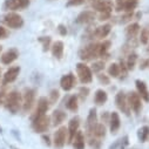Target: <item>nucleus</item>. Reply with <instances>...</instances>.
<instances>
[{
	"mask_svg": "<svg viewBox=\"0 0 149 149\" xmlns=\"http://www.w3.org/2000/svg\"><path fill=\"white\" fill-rule=\"evenodd\" d=\"M110 13L111 12H101V14H100V20H107V19H109L110 18Z\"/></svg>",
	"mask_w": 149,
	"mask_h": 149,
	"instance_id": "obj_41",
	"label": "nucleus"
},
{
	"mask_svg": "<svg viewBox=\"0 0 149 149\" xmlns=\"http://www.w3.org/2000/svg\"><path fill=\"white\" fill-rule=\"evenodd\" d=\"M97 78H99L100 82H102V84H104V85H108V84H109V78H108L107 75H104V74H100Z\"/></svg>",
	"mask_w": 149,
	"mask_h": 149,
	"instance_id": "obj_39",
	"label": "nucleus"
},
{
	"mask_svg": "<svg viewBox=\"0 0 149 149\" xmlns=\"http://www.w3.org/2000/svg\"><path fill=\"white\" fill-rule=\"evenodd\" d=\"M34 91L33 89H26L24 93V100H22V108L25 111H28L34 102Z\"/></svg>",
	"mask_w": 149,
	"mask_h": 149,
	"instance_id": "obj_8",
	"label": "nucleus"
},
{
	"mask_svg": "<svg viewBox=\"0 0 149 149\" xmlns=\"http://www.w3.org/2000/svg\"><path fill=\"white\" fill-rule=\"evenodd\" d=\"M4 22L10 27V28H20L24 26V19L21 18V15L17 14V13H8L3 18Z\"/></svg>",
	"mask_w": 149,
	"mask_h": 149,
	"instance_id": "obj_4",
	"label": "nucleus"
},
{
	"mask_svg": "<svg viewBox=\"0 0 149 149\" xmlns=\"http://www.w3.org/2000/svg\"><path fill=\"white\" fill-rule=\"evenodd\" d=\"M85 3V0H68L67 6H79Z\"/></svg>",
	"mask_w": 149,
	"mask_h": 149,
	"instance_id": "obj_37",
	"label": "nucleus"
},
{
	"mask_svg": "<svg viewBox=\"0 0 149 149\" xmlns=\"http://www.w3.org/2000/svg\"><path fill=\"white\" fill-rule=\"evenodd\" d=\"M93 8L101 12H111V3L108 1V0H94L93 1Z\"/></svg>",
	"mask_w": 149,
	"mask_h": 149,
	"instance_id": "obj_11",
	"label": "nucleus"
},
{
	"mask_svg": "<svg viewBox=\"0 0 149 149\" xmlns=\"http://www.w3.org/2000/svg\"><path fill=\"white\" fill-rule=\"evenodd\" d=\"M110 130L111 133H116L118 129L120 128V116L118 113H115V111H113V113L110 114Z\"/></svg>",
	"mask_w": 149,
	"mask_h": 149,
	"instance_id": "obj_20",
	"label": "nucleus"
},
{
	"mask_svg": "<svg viewBox=\"0 0 149 149\" xmlns=\"http://www.w3.org/2000/svg\"><path fill=\"white\" fill-rule=\"evenodd\" d=\"M78 128H79V119L78 118H73L69 122L68 126V132H69V142L73 141L74 136L78 133Z\"/></svg>",
	"mask_w": 149,
	"mask_h": 149,
	"instance_id": "obj_17",
	"label": "nucleus"
},
{
	"mask_svg": "<svg viewBox=\"0 0 149 149\" xmlns=\"http://www.w3.org/2000/svg\"><path fill=\"white\" fill-rule=\"evenodd\" d=\"M48 103L49 102H48L47 97H40L39 101H38V108H36V114L35 115H42V114H45L47 111V109H48V107H49Z\"/></svg>",
	"mask_w": 149,
	"mask_h": 149,
	"instance_id": "obj_19",
	"label": "nucleus"
},
{
	"mask_svg": "<svg viewBox=\"0 0 149 149\" xmlns=\"http://www.w3.org/2000/svg\"><path fill=\"white\" fill-rule=\"evenodd\" d=\"M140 41H141V44H143V45H147V44H148V41H149V31H148V28H143V29L141 31Z\"/></svg>",
	"mask_w": 149,
	"mask_h": 149,
	"instance_id": "obj_31",
	"label": "nucleus"
},
{
	"mask_svg": "<svg viewBox=\"0 0 149 149\" xmlns=\"http://www.w3.org/2000/svg\"><path fill=\"white\" fill-rule=\"evenodd\" d=\"M17 58H18V51L17 49H10L1 55V59L0 60H1V62L4 65H10L13 61H15Z\"/></svg>",
	"mask_w": 149,
	"mask_h": 149,
	"instance_id": "obj_15",
	"label": "nucleus"
},
{
	"mask_svg": "<svg viewBox=\"0 0 149 149\" xmlns=\"http://www.w3.org/2000/svg\"><path fill=\"white\" fill-rule=\"evenodd\" d=\"M136 87H137V91H139V95H141V97L144 101L149 102V92H148L147 85L141 80H136Z\"/></svg>",
	"mask_w": 149,
	"mask_h": 149,
	"instance_id": "obj_16",
	"label": "nucleus"
},
{
	"mask_svg": "<svg viewBox=\"0 0 149 149\" xmlns=\"http://www.w3.org/2000/svg\"><path fill=\"white\" fill-rule=\"evenodd\" d=\"M7 35H8V33H7L6 28H4L3 26H0V39H5Z\"/></svg>",
	"mask_w": 149,
	"mask_h": 149,
	"instance_id": "obj_40",
	"label": "nucleus"
},
{
	"mask_svg": "<svg viewBox=\"0 0 149 149\" xmlns=\"http://www.w3.org/2000/svg\"><path fill=\"white\" fill-rule=\"evenodd\" d=\"M96 125H97L96 110L93 108V109H91V110H89V114H88V118H87V127H88V130H89V132H92Z\"/></svg>",
	"mask_w": 149,
	"mask_h": 149,
	"instance_id": "obj_18",
	"label": "nucleus"
},
{
	"mask_svg": "<svg viewBox=\"0 0 149 149\" xmlns=\"http://www.w3.org/2000/svg\"><path fill=\"white\" fill-rule=\"evenodd\" d=\"M97 55H99V45L97 44H91L80 51V58L82 60H89L92 58H96Z\"/></svg>",
	"mask_w": 149,
	"mask_h": 149,
	"instance_id": "obj_5",
	"label": "nucleus"
},
{
	"mask_svg": "<svg viewBox=\"0 0 149 149\" xmlns=\"http://www.w3.org/2000/svg\"><path fill=\"white\" fill-rule=\"evenodd\" d=\"M6 108L11 111V113L15 114L17 111L20 109V104H21V96L20 93L18 92H11L7 96H6Z\"/></svg>",
	"mask_w": 149,
	"mask_h": 149,
	"instance_id": "obj_1",
	"label": "nucleus"
},
{
	"mask_svg": "<svg viewBox=\"0 0 149 149\" xmlns=\"http://www.w3.org/2000/svg\"><path fill=\"white\" fill-rule=\"evenodd\" d=\"M128 103H129V107H132V109L135 111V113H140V110L142 108V104H141V97H140V95L137 93H135V92L129 93Z\"/></svg>",
	"mask_w": 149,
	"mask_h": 149,
	"instance_id": "obj_7",
	"label": "nucleus"
},
{
	"mask_svg": "<svg viewBox=\"0 0 149 149\" xmlns=\"http://www.w3.org/2000/svg\"><path fill=\"white\" fill-rule=\"evenodd\" d=\"M148 62H149L148 60H146V61H143V63H142V66H141V67H142V68H146V67H147V65H148Z\"/></svg>",
	"mask_w": 149,
	"mask_h": 149,
	"instance_id": "obj_45",
	"label": "nucleus"
},
{
	"mask_svg": "<svg viewBox=\"0 0 149 149\" xmlns=\"http://www.w3.org/2000/svg\"><path fill=\"white\" fill-rule=\"evenodd\" d=\"M94 101L97 104H103L107 101V93L104 91H102V89L96 91V93L94 95Z\"/></svg>",
	"mask_w": 149,
	"mask_h": 149,
	"instance_id": "obj_26",
	"label": "nucleus"
},
{
	"mask_svg": "<svg viewBox=\"0 0 149 149\" xmlns=\"http://www.w3.org/2000/svg\"><path fill=\"white\" fill-rule=\"evenodd\" d=\"M109 33H110V25H103V26H100L95 29L94 35L99 39H103Z\"/></svg>",
	"mask_w": 149,
	"mask_h": 149,
	"instance_id": "obj_21",
	"label": "nucleus"
},
{
	"mask_svg": "<svg viewBox=\"0 0 149 149\" xmlns=\"http://www.w3.org/2000/svg\"><path fill=\"white\" fill-rule=\"evenodd\" d=\"M58 31H59V33H60L61 35H66V34H67V28H66L63 25H59V26H58Z\"/></svg>",
	"mask_w": 149,
	"mask_h": 149,
	"instance_id": "obj_43",
	"label": "nucleus"
},
{
	"mask_svg": "<svg viewBox=\"0 0 149 149\" xmlns=\"http://www.w3.org/2000/svg\"><path fill=\"white\" fill-rule=\"evenodd\" d=\"M103 67H104V65H103V62H95L94 65H93V70L94 72H100V70H102L103 69Z\"/></svg>",
	"mask_w": 149,
	"mask_h": 149,
	"instance_id": "obj_38",
	"label": "nucleus"
},
{
	"mask_svg": "<svg viewBox=\"0 0 149 149\" xmlns=\"http://www.w3.org/2000/svg\"><path fill=\"white\" fill-rule=\"evenodd\" d=\"M60 85H61V88L66 92L70 91L74 85H75V77L73 74H67V75L62 77L61 80H60Z\"/></svg>",
	"mask_w": 149,
	"mask_h": 149,
	"instance_id": "obj_12",
	"label": "nucleus"
},
{
	"mask_svg": "<svg viewBox=\"0 0 149 149\" xmlns=\"http://www.w3.org/2000/svg\"><path fill=\"white\" fill-rule=\"evenodd\" d=\"M0 52H1V46H0Z\"/></svg>",
	"mask_w": 149,
	"mask_h": 149,
	"instance_id": "obj_47",
	"label": "nucleus"
},
{
	"mask_svg": "<svg viewBox=\"0 0 149 149\" xmlns=\"http://www.w3.org/2000/svg\"><path fill=\"white\" fill-rule=\"evenodd\" d=\"M19 73H20V67H12L10 68L6 73H5V75H4V80H3V85H8L11 82H13L18 75H19Z\"/></svg>",
	"mask_w": 149,
	"mask_h": 149,
	"instance_id": "obj_10",
	"label": "nucleus"
},
{
	"mask_svg": "<svg viewBox=\"0 0 149 149\" xmlns=\"http://www.w3.org/2000/svg\"><path fill=\"white\" fill-rule=\"evenodd\" d=\"M73 141H74L73 146H74V148H75V149H85V137H84L82 133L78 132L75 134V136H74Z\"/></svg>",
	"mask_w": 149,
	"mask_h": 149,
	"instance_id": "obj_22",
	"label": "nucleus"
},
{
	"mask_svg": "<svg viewBox=\"0 0 149 149\" xmlns=\"http://www.w3.org/2000/svg\"><path fill=\"white\" fill-rule=\"evenodd\" d=\"M93 1H94V0H93Z\"/></svg>",
	"mask_w": 149,
	"mask_h": 149,
	"instance_id": "obj_48",
	"label": "nucleus"
},
{
	"mask_svg": "<svg viewBox=\"0 0 149 149\" xmlns=\"http://www.w3.org/2000/svg\"><path fill=\"white\" fill-rule=\"evenodd\" d=\"M5 101H6V94H5V92L3 91V92H0V104L5 103Z\"/></svg>",
	"mask_w": 149,
	"mask_h": 149,
	"instance_id": "obj_44",
	"label": "nucleus"
},
{
	"mask_svg": "<svg viewBox=\"0 0 149 149\" xmlns=\"http://www.w3.org/2000/svg\"><path fill=\"white\" fill-rule=\"evenodd\" d=\"M92 133L94 134V136H95V137L100 139V137H103V136L106 135V128H104V126H103V125L97 123V125L94 127V129L92 130Z\"/></svg>",
	"mask_w": 149,
	"mask_h": 149,
	"instance_id": "obj_27",
	"label": "nucleus"
},
{
	"mask_svg": "<svg viewBox=\"0 0 149 149\" xmlns=\"http://www.w3.org/2000/svg\"><path fill=\"white\" fill-rule=\"evenodd\" d=\"M89 144H91V147L92 148H94V149H99L100 148V141L97 140V137H95V139H91L89 140Z\"/></svg>",
	"mask_w": 149,
	"mask_h": 149,
	"instance_id": "obj_35",
	"label": "nucleus"
},
{
	"mask_svg": "<svg viewBox=\"0 0 149 149\" xmlns=\"http://www.w3.org/2000/svg\"><path fill=\"white\" fill-rule=\"evenodd\" d=\"M68 130L66 129V127H61L56 130V133L54 134V146L56 148H62L65 142H66V133Z\"/></svg>",
	"mask_w": 149,
	"mask_h": 149,
	"instance_id": "obj_9",
	"label": "nucleus"
},
{
	"mask_svg": "<svg viewBox=\"0 0 149 149\" xmlns=\"http://www.w3.org/2000/svg\"><path fill=\"white\" fill-rule=\"evenodd\" d=\"M139 31H140V26H139V24H132V25H129L127 28H126V34H127V36L128 38H130V39H133L134 36L139 33Z\"/></svg>",
	"mask_w": 149,
	"mask_h": 149,
	"instance_id": "obj_25",
	"label": "nucleus"
},
{
	"mask_svg": "<svg viewBox=\"0 0 149 149\" xmlns=\"http://www.w3.org/2000/svg\"><path fill=\"white\" fill-rule=\"evenodd\" d=\"M52 53L55 58L58 59H61L62 55H63V42L62 41H56L53 44V47H52Z\"/></svg>",
	"mask_w": 149,
	"mask_h": 149,
	"instance_id": "obj_23",
	"label": "nucleus"
},
{
	"mask_svg": "<svg viewBox=\"0 0 149 149\" xmlns=\"http://www.w3.org/2000/svg\"><path fill=\"white\" fill-rule=\"evenodd\" d=\"M39 40L42 42V45H44V49H45V51H47V49H48V47H49L51 38H49V36H47V38H40Z\"/></svg>",
	"mask_w": 149,
	"mask_h": 149,
	"instance_id": "obj_36",
	"label": "nucleus"
},
{
	"mask_svg": "<svg viewBox=\"0 0 149 149\" xmlns=\"http://www.w3.org/2000/svg\"><path fill=\"white\" fill-rule=\"evenodd\" d=\"M94 19H95L94 12H92V11H84V12H81V13L78 15L77 22H78V24H89V22H92Z\"/></svg>",
	"mask_w": 149,
	"mask_h": 149,
	"instance_id": "obj_14",
	"label": "nucleus"
},
{
	"mask_svg": "<svg viewBox=\"0 0 149 149\" xmlns=\"http://www.w3.org/2000/svg\"><path fill=\"white\" fill-rule=\"evenodd\" d=\"M66 107L69 110H77L78 109V97L75 95H73L68 99V101L66 102Z\"/></svg>",
	"mask_w": 149,
	"mask_h": 149,
	"instance_id": "obj_28",
	"label": "nucleus"
},
{
	"mask_svg": "<svg viewBox=\"0 0 149 149\" xmlns=\"http://www.w3.org/2000/svg\"><path fill=\"white\" fill-rule=\"evenodd\" d=\"M136 59H137V55L136 54H130L129 58H128V61H127V68L128 69H133L135 63H136Z\"/></svg>",
	"mask_w": 149,
	"mask_h": 149,
	"instance_id": "obj_33",
	"label": "nucleus"
},
{
	"mask_svg": "<svg viewBox=\"0 0 149 149\" xmlns=\"http://www.w3.org/2000/svg\"><path fill=\"white\" fill-rule=\"evenodd\" d=\"M58 99H59V92H58L56 89L52 91L51 94H49V101H51L52 103H54V102L58 101Z\"/></svg>",
	"mask_w": 149,
	"mask_h": 149,
	"instance_id": "obj_34",
	"label": "nucleus"
},
{
	"mask_svg": "<svg viewBox=\"0 0 149 149\" xmlns=\"http://www.w3.org/2000/svg\"><path fill=\"white\" fill-rule=\"evenodd\" d=\"M88 93H89V89H88V88H85V87L80 88V95H81V97H82V99L87 97Z\"/></svg>",
	"mask_w": 149,
	"mask_h": 149,
	"instance_id": "obj_42",
	"label": "nucleus"
},
{
	"mask_svg": "<svg viewBox=\"0 0 149 149\" xmlns=\"http://www.w3.org/2000/svg\"><path fill=\"white\" fill-rule=\"evenodd\" d=\"M109 46H110V41H103L101 45H99V55H100V56L106 55V53H107Z\"/></svg>",
	"mask_w": 149,
	"mask_h": 149,
	"instance_id": "obj_32",
	"label": "nucleus"
},
{
	"mask_svg": "<svg viewBox=\"0 0 149 149\" xmlns=\"http://www.w3.org/2000/svg\"><path fill=\"white\" fill-rule=\"evenodd\" d=\"M116 104L125 114H127V115L129 114V103L127 101V97H126L125 93H122V92L118 93V95H116Z\"/></svg>",
	"mask_w": 149,
	"mask_h": 149,
	"instance_id": "obj_13",
	"label": "nucleus"
},
{
	"mask_svg": "<svg viewBox=\"0 0 149 149\" xmlns=\"http://www.w3.org/2000/svg\"><path fill=\"white\" fill-rule=\"evenodd\" d=\"M77 72H78V75L79 79L82 84H89L93 80V74L92 70L88 66H86L85 63H78L77 65Z\"/></svg>",
	"mask_w": 149,
	"mask_h": 149,
	"instance_id": "obj_3",
	"label": "nucleus"
},
{
	"mask_svg": "<svg viewBox=\"0 0 149 149\" xmlns=\"http://www.w3.org/2000/svg\"><path fill=\"white\" fill-rule=\"evenodd\" d=\"M49 127V118L45 114L35 115L33 120V128L36 133H45Z\"/></svg>",
	"mask_w": 149,
	"mask_h": 149,
	"instance_id": "obj_2",
	"label": "nucleus"
},
{
	"mask_svg": "<svg viewBox=\"0 0 149 149\" xmlns=\"http://www.w3.org/2000/svg\"><path fill=\"white\" fill-rule=\"evenodd\" d=\"M52 118H53V125L54 126H59L66 119V113H63V111H61V110H55L53 113Z\"/></svg>",
	"mask_w": 149,
	"mask_h": 149,
	"instance_id": "obj_24",
	"label": "nucleus"
},
{
	"mask_svg": "<svg viewBox=\"0 0 149 149\" xmlns=\"http://www.w3.org/2000/svg\"><path fill=\"white\" fill-rule=\"evenodd\" d=\"M120 72H121V69H120V65H118V63H111L110 67L108 68L109 75H111L113 78H118V77L120 75Z\"/></svg>",
	"mask_w": 149,
	"mask_h": 149,
	"instance_id": "obj_29",
	"label": "nucleus"
},
{
	"mask_svg": "<svg viewBox=\"0 0 149 149\" xmlns=\"http://www.w3.org/2000/svg\"><path fill=\"white\" fill-rule=\"evenodd\" d=\"M29 5V0H6L4 4V8L7 11H17L24 10Z\"/></svg>",
	"mask_w": 149,
	"mask_h": 149,
	"instance_id": "obj_6",
	"label": "nucleus"
},
{
	"mask_svg": "<svg viewBox=\"0 0 149 149\" xmlns=\"http://www.w3.org/2000/svg\"><path fill=\"white\" fill-rule=\"evenodd\" d=\"M44 140L47 142V144H49V139H48V136H44Z\"/></svg>",
	"mask_w": 149,
	"mask_h": 149,
	"instance_id": "obj_46",
	"label": "nucleus"
},
{
	"mask_svg": "<svg viewBox=\"0 0 149 149\" xmlns=\"http://www.w3.org/2000/svg\"><path fill=\"white\" fill-rule=\"evenodd\" d=\"M139 137L141 140V142H146L149 137V127L148 126H144L140 129V133H139Z\"/></svg>",
	"mask_w": 149,
	"mask_h": 149,
	"instance_id": "obj_30",
	"label": "nucleus"
}]
</instances>
